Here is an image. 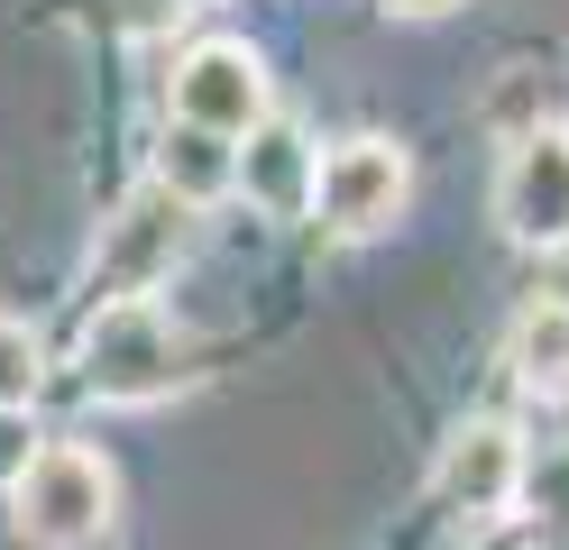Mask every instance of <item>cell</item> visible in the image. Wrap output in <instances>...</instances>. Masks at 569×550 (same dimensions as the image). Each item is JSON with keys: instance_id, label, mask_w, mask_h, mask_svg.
<instances>
[{"instance_id": "obj_1", "label": "cell", "mask_w": 569, "mask_h": 550, "mask_svg": "<svg viewBox=\"0 0 569 550\" xmlns=\"http://www.w3.org/2000/svg\"><path fill=\"white\" fill-rule=\"evenodd\" d=\"M10 496H19V541L28 550H101V532L120 513V477L83 440H38V459L19 468Z\"/></svg>"}, {"instance_id": "obj_2", "label": "cell", "mask_w": 569, "mask_h": 550, "mask_svg": "<svg viewBox=\"0 0 569 550\" xmlns=\"http://www.w3.org/2000/svg\"><path fill=\"white\" fill-rule=\"evenodd\" d=\"M184 330L166 321L157 293H138V303H92L83 321V386L101 403H166L184 386Z\"/></svg>"}, {"instance_id": "obj_3", "label": "cell", "mask_w": 569, "mask_h": 550, "mask_svg": "<svg viewBox=\"0 0 569 550\" xmlns=\"http://www.w3.org/2000/svg\"><path fill=\"white\" fill-rule=\"evenodd\" d=\"M193 248V202L166 193V183H138V193L101 220L92 239V267H83V293L92 303H138L174 276V257Z\"/></svg>"}, {"instance_id": "obj_4", "label": "cell", "mask_w": 569, "mask_h": 550, "mask_svg": "<svg viewBox=\"0 0 569 550\" xmlns=\"http://www.w3.org/2000/svg\"><path fill=\"white\" fill-rule=\"evenodd\" d=\"M413 202V157L396 138H340L322 174H312V211L331 220L340 239H377V230H396Z\"/></svg>"}, {"instance_id": "obj_5", "label": "cell", "mask_w": 569, "mask_h": 550, "mask_svg": "<svg viewBox=\"0 0 569 550\" xmlns=\"http://www.w3.org/2000/svg\"><path fill=\"white\" fill-rule=\"evenodd\" d=\"M496 220L515 248H569V129H523L506 147Z\"/></svg>"}, {"instance_id": "obj_6", "label": "cell", "mask_w": 569, "mask_h": 550, "mask_svg": "<svg viewBox=\"0 0 569 550\" xmlns=\"http://www.w3.org/2000/svg\"><path fill=\"white\" fill-rule=\"evenodd\" d=\"M174 120H193L211 138H248L267 120V64L239 47V37H211L174 64Z\"/></svg>"}, {"instance_id": "obj_7", "label": "cell", "mask_w": 569, "mask_h": 550, "mask_svg": "<svg viewBox=\"0 0 569 550\" xmlns=\"http://www.w3.org/2000/svg\"><path fill=\"white\" fill-rule=\"evenodd\" d=\"M515 487H523V440L506 422H469L441 450V504H459L469 523H496L515 513Z\"/></svg>"}, {"instance_id": "obj_8", "label": "cell", "mask_w": 569, "mask_h": 550, "mask_svg": "<svg viewBox=\"0 0 569 550\" xmlns=\"http://www.w3.org/2000/svg\"><path fill=\"white\" fill-rule=\"evenodd\" d=\"M312 147H303V129H284V120H258L248 129V147H239V166H230V193H248L267 220H303L312 211Z\"/></svg>"}, {"instance_id": "obj_9", "label": "cell", "mask_w": 569, "mask_h": 550, "mask_svg": "<svg viewBox=\"0 0 569 550\" xmlns=\"http://www.w3.org/2000/svg\"><path fill=\"white\" fill-rule=\"evenodd\" d=\"M230 166H239V147H230V138H211V129H193V120H174V129H166V157H157V183H166V193H184V202L202 211L211 193H230Z\"/></svg>"}, {"instance_id": "obj_10", "label": "cell", "mask_w": 569, "mask_h": 550, "mask_svg": "<svg viewBox=\"0 0 569 550\" xmlns=\"http://www.w3.org/2000/svg\"><path fill=\"white\" fill-rule=\"evenodd\" d=\"M506 358H515V377H523L532 394H569V312L551 303V293L515 321V349H506Z\"/></svg>"}, {"instance_id": "obj_11", "label": "cell", "mask_w": 569, "mask_h": 550, "mask_svg": "<svg viewBox=\"0 0 569 550\" xmlns=\"http://www.w3.org/2000/svg\"><path fill=\"white\" fill-rule=\"evenodd\" d=\"M515 504H523L542 532L569 523V440H542V450H523V487H515Z\"/></svg>"}, {"instance_id": "obj_12", "label": "cell", "mask_w": 569, "mask_h": 550, "mask_svg": "<svg viewBox=\"0 0 569 550\" xmlns=\"http://www.w3.org/2000/svg\"><path fill=\"white\" fill-rule=\"evenodd\" d=\"M38 386H47V340H38L28 321L0 312V403H10V413H28V403H38Z\"/></svg>"}, {"instance_id": "obj_13", "label": "cell", "mask_w": 569, "mask_h": 550, "mask_svg": "<svg viewBox=\"0 0 569 550\" xmlns=\"http://www.w3.org/2000/svg\"><path fill=\"white\" fill-rule=\"evenodd\" d=\"M193 10H202V0H111V19L129 37H166V28H184Z\"/></svg>"}, {"instance_id": "obj_14", "label": "cell", "mask_w": 569, "mask_h": 550, "mask_svg": "<svg viewBox=\"0 0 569 550\" xmlns=\"http://www.w3.org/2000/svg\"><path fill=\"white\" fill-rule=\"evenodd\" d=\"M28 459H38V431H28V413H10V403H0V487H19Z\"/></svg>"}, {"instance_id": "obj_15", "label": "cell", "mask_w": 569, "mask_h": 550, "mask_svg": "<svg viewBox=\"0 0 569 550\" xmlns=\"http://www.w3.org/2000/svg\"><path fill=\"white\" fill-rule=\"evenodd\" d=\"M542 257H551V267H542V293L569 312V248H542Z\"/></svg>"}, {"instance_id": "obj_16", "label": "cell", "mask_w": 569, "mask_h": 550, "mask_svg": "<svg viewBox=\"0 0 569 550\" xmlns=\"http://www.w3.org/2000/svg\"><path fill=\"white\" fill-rule=\"evenodd\" d=\"M386 19H441V10H459V0H377Z\"/></svg>"}, {"instance_id": "obj_17", "label": "cell", "mask_w": 569, "mask_h": 550, "mask_svg": "<svg viewBox=\"0 0 569 550\" xmlns=\"http://www.w3.org/2000/svg\"><path fill=\"white\" fill-rule=\"evenodd\" d=\"M496 550H515V541H496Z\"/></svg>"}]
</instances>
